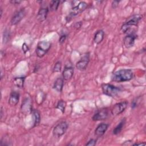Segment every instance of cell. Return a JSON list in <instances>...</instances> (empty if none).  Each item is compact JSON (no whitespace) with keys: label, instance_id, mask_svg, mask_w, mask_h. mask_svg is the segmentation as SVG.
<instances>
[{"label":"cell","instance_id":"1","mask_svg":"<svg viewBox=\"0 0 146 146\" xmlns=\"http://www.w3.org/2000/svg\"><path fill=\"white\" fill-rule=\"evenodd\" d=\"M133 78V72L131 69H121L113 73L111 79L112 81L120 83L129 81Z\"/></svg>","mask_w":146,"mask_h":146},{"label":"cell","instance_id":"2","mask_svg":"<svg viewBox=\"0 0 146 146\" xmlns=\"http://www.w3.org/2000/svg\"><path fill=\"white\" fill-rule=\"evenodd\" d=\"M142 19V16L140 14L134 15L129 18L121 27V30L123 33L128 32L132 27L137 26L140 21Z\"/></svg>","mask_w":146,"mask_h":146},{"label":"cell","instance_id":"3","mask_svg":"<svg viewBox=\"0 0 146 146\" xmlns=\"http://www.w3.org/2000/svg\"><path fill=\"white\" fill-rule=\"evenodd\" d=\"M102 90L103 93L110 97H115L121 92V88L112 84L104 83L102 84Z\"/></svg>","mask_w":146,"mask_h":146},{"label":"cell","instance_id":"4","mask_svg":"<svg viewBox=\"0 0 146 146\" xmlns=\"http://www.w3.org/2000/svg\"><path fill=\"white\" fill-rule=\"evenodd\" d=\"M51 43L49 41L45 40L39 41L35 50L36 56L39 58L44 56L51 48Z\"/></svg>","mask_w":146,"mask_h":146},{"label":"cell","instance_id":"5","mask_svg":"<svg viewBox=\"0 0 146 146\" xmlns=\"http://www.w3.org/2000/svg\"><path fill=\"white\" fill-rule=\"evenodd\" d=\"M87 7V3L84 1L80 2L75 6H74L71 10V11L69 15H68L67 17H66V19L67 22L70 21V20L72 17H75L79 15V14H80L81 13H82L83 11L85 10Z\"/></svg>","mask_w":146,"mask_h":146},{"label":"cell","instance_id":"6","mask_svg":"<svg viewBox=\"0 0 146 146\" xmlns=\"http://www.w3.org/2000/svg\"><path fill=\"white\" fill-rule=\"evenodd\" d=\"M68 128V124L66 121H61L54 127L52 130V135L55 137L59 138L66 132Z\"/></svg>","mask_w":146,"mask_h":146},{"label":"cell","instance_id":"7","mask_svg":"<svg viewBox=\"0 0 146 146\" xmlns=\"http://www.w3.org/2000/svg\"><path fill=\"white\" fill-rule=\"evenodd\" d=\"M109 116L108 110L107 108H103L98 110L93 115L92 119L93 121H101L106 120Z\"/></svg>","mask_w":146,"mask_h":146},{"label":"cell","instance_id":"8","mask_svg":"<svg viewBox=\"0 0 146 146\" xmlns=\"http://www.w3.org/2000/svg\"><path fill=\"white\" fill-rule=\"evenodd\" d=\"M128 106V102L123 101L115 104L111 109V114L113 116H117L123 112Z\"/></svg>","mask_w":146,"mask_h":146},{"label":"cell","instance_id":"9","mask_svg":"<svg viewBox=\"0 0 146 146\" xmlns=\"http://www.w3.org/2000/svg\"><path fill=\"white\" fill-rule=\"evenodd\" d=\"M89 62L90 52H87L84 54L81 57V58L77 62L76 64V67L78 70L80 71H84L87 68Z\"/></svg>","mask_w":146,"mask_h":146},{"label":"cell","instance_id":"10","mask_svg":"<svg viewBox=\"0 0 146 146\" xmlns=\"http://www.w3.org/2000/svg\"><path fill=\"white\" fill-rule=\"evenodd\" d=\"M26 15V11L24 9H21L14 13L11 17L10 23L11 25H16L19 23Z\"/></svg>","mask_w":146,"mask_h":146},{"label":"cell","instance_id":"11","mask_svg":"<svg viewBox=\"0 0 146 146\" xmlns=\"http://www.w3.org/2000/svg\"><path fill=\"white\" fill-rule=\"evenodd\" d=\"M137 35L135 33H129L123 39V43L126 48H130L133 46Z\"/></svg>","mask_w":146,"mask_h":146},{"label":"cell","instance_id":"12","mask_svg":"<svg viewBox=\"0 0 146 146\" xmlns=\"http://www.w3.org/2000/svg\"><path fill=\"white\" fill-rule=\"evenodd\" d=\"M108 127H109V124L107 123H102L99 124L95 130V135L98 137L102 136L107 131Z\"/></svg>","mask_w":146,"mask_h":146},{"label":"cell","instance_id":"13","mask_svg":"<svg viewBox=\"0 0 146 146\" xmlns=\"http://www.w3.org/2000/svg\"><path fill=\"white\" fill-rule=\"evenodd\" d=\"M49 9L47 7H43L42 6L40 9L39 10L37 15H36V18L39 22H43L44 21L48 15Z\"/></svg>","mask_w":146,"mask_h":146},{"label":"cell","instance_id":"14","mask_svg":"<svg viewBox=\"0 0 146 146\" xmlns=\"http://www.w3.org/2000/svg\"><path fill=\"white\" fill-rule=\"evenodd\" d=\"M74 69L73 67L66 66L62 72L63 79L65 80H70L72 77L74 75Z\"/></svg>","mask_w":146,"mask_h":146},{"label":"cell","instance_id":"15","mask_svg":"<svg viewBox=\"0 0 146 146\" xmlns=\"http://www.w3.org/2000/svg\"><path fill=\"white\" fill-rule=\"evenodd\" d=\"M20 95L18 92L17 91H12L9 98L8 103L9 105L11 106H15L19 102Z\"/></svg>","mask_w":146,"mask_h":146},{"label":"cell","instance_id":"16","mask_svg":"<svg viewBox=\"0 0 146 146\" xmlns=\"http://www.w3.org/2000/svg\"><path fill=\"white\" fill-rule=\"evenodd\" d=\"M64 85V79L63 78L59 77L54 82L53 84V88L58 92H61Z\"/></svg>","mask_w":146,"mask_h":146},{"label":"cell","instance_id":"17","mask_svg":"<svg viewBox=\"0 0 146 146\" xmlns=\"http://www.w3.org/2000/svg\"><path fill=\"white\" fill-rule=\"evenodd\" d=\"M104 37V31L102 30H98L95 34V35L94 37V41L97 44H100L103 41Z\"/></svg>","mask_w":146,"mask_h":146},{"label":"cell","instance_id":"18","mask_svg":"<svg viewBox=\"0 0 146 146\" xmlns=\"http://www.w3.org/2000/svg\"><path fill=\"white\" fill-rule=\"evenodd\" d=\"M31 113L34 120V125L33 127L38 126L40 121V112L38 110H32Z\"/></svg>","mask_w":146,"mask_h":146},{"label":"cell","instance_id":"19","mask_svg":"<svg viewBox=\"0 0 146 146\" xmlns=\"http://www.w3.org/2000/svg\"><path fill=\"white\" fill-rule=\"evenodd\" d=\"M125 118H123L120 121V123L116 125V127L113 129V131H112V133L113 135H117L119 133H120V132L121 131V130L123 129L125 124Z\"/></svg>","mask_w":146,"mask_h":146},{"label":"cell","instance_id":"20","mask_svg":"<svg viewBox=\"0 0 146 146\" xmlns=\"http://www.w3.org/2000/svg\"><path fill=\"white\" fill-rule=\"evenodd\" d=\"M25 80V76H19V77H15L14 79L13 83L15 86H16L17 87L22 88L24 86V82Z\"/></svg>","mask_w":146,"mask_h":146},{"label":"cell","instance_id":"21","mask_svg":"<svg viewBox=\"0 0 146 146\" xmlns=\"http://www.w3.org/2000/svg\"><path fill=\"white\" fill-rule=\"evenodd\" d=\"M60 2V1H55V0L51 1L50 2V5H49L50 10L51 11H56L58 9V7L59 6Z\"/></svg>","mask_w":146,"mask_h":146},{"label":"cell","instance_id":"22","mask_svg":"<svg viewBox=\"0 0 146 146\" xmlns=\"http://www.w3.org/2000/svg\"><path fill=\"white\" fill-rule=\"evenodd\" d=\"M66 107V103L65 101L63 100H60L58 101L56 108L58 110H59L62 113H64V111H65V108Z\"/></svg>","mask_w":146,"mask_h":146},{"label":"cell","instance_id":"23","mask_svg":"<svg viewBox=\"0 0 146 146\" xmlns=\"http://www.w3.org/2000/svg\"><path fill=\"white\" fill-rule=\"evenodd\" d=\"M10 39V31L6 29L4 30L3 33V43H7Z\"/></svg>","mask_w":146,"mask_h":146},{"label":"cell","instance_id":"24","mask_svg":"<svg viewBox=\"0 0 146 146\" xmlns=\"http://www.w3.org/2000/svg\"><path fill=\"white\" fill-rule=\"evenodd\" d=\"M62 69V64L60 61H58L55 63L54 68H53V72H60Z\"/></svg>","mask_w":146,"mask_h":146},{"label":"cell","instance_id":"25","mask_svg":"<svg viewBox=\"0 0 146 146\" xmlns=\"http://www.w3.org/2000/svg\"><path fill=\"white\" fill-rule=\"evenodd\" d=\"M139 98H136V99L133 100V101L131 103V107H132V108H136L137 106V105L139 103Z\"/></svg>","mask_w":146,"mask_h":146},{"label":"cell","instance_id":"26","mask_svg":"<svg viewBox=\"0 0 146 146\" xmlns=\"http://www.w3.org/2000/svg\"><path fill=\"white\" fill-rule=\"evenodd\" d=\"M66 38H67V35L66 34H62L60 36L59 39V43L61 44H63L65 42Z\"/></svg>","mask_w":146,"mask_h":146},{"label":"cell","instance_id":"27","mask_svg":"<svg viewBox=\"0 0 146 146\" xmlns=\"http://www.w3.org/2000/svg\"><path fill=\"white\" fill-rule=\"evenodd\" d=\"M96 144V140H95L94 139H90L86 144V145H90V146H94Z\"/></svg>","mask_w":146,"mask_h":146},{"label":"cell","instance_id":"28","mask_svg":"<svg viewBox=\"0 0 146 146\" xmlns=\"http://www.w3.org/2000/svg\"><path fill=\"white\" fill-rule=\"evenodd\" d=\"M22 50L25 54H26L29 50V47L26 43H23V44H22Z\"/></svg>","mask_w":146,"mask_h":146},{"label":"cell","instance_id":"29","mask_svg":"<svg viewBox=\"0 0 146 146\" xmlns=\"http://www.w3.org/2000/svg\"><path fill=\"white\" fill-rule=\"evenodd\" d=\"M119 2H120V1H112V7L113 8H114V9L117 7L118 5H119Z\"/></svg>","mask_w":146,"mask_h":146},{"label":"cell","instance_id":"30","mask_svg":"<svg viewBox=\"0 0 146 146\" xmlns=\"http://www.w3.org/2000/svg\"><path fill=\"white\" fill-rule=\"evenodd\" d=\"M22 2V1L19 0H11L10 1V3H12L13 5H19Z\"/></svg>","mask_w":146,"mask_h":146},{"label":"cell","instance_id":"31","mask_svg":"<svg viewBox=\"0 0 146 146\" xmlns=\"http://www.w3.org/2000/svg\"><path fill=\"white\" fill-rule=\"evenodd\" d=\"M82 26V22H76L75 25V27L78 29V28H80Z\"/></svg>","mask_w":146,"mask_h":146},{"label":"cell","instance_id":"32","mask_svg":"<svg viewBox=\"0 0 146 146\" xmlns=\"http://www.w3.org/2000/svg\"><path fill=\"white\" fill-rule=\"evenodd\" d=\"M145 145V143H135L133 144V145Z\"/></svg>","mask_w":146,"mask_h":146},{"label":"cell","instance_id":"33","mask_svg":"<svg viewBox=\"0 0 146 146\" xmlns=\"http://www.w3.org/2000/svg\"><path fill=\"white\" fill-rule=\"evenodd\" d=\"M1 17H2V9L1 8Z\"/></svg>","mask_w":146,"mask_h":146}]
</instances>
